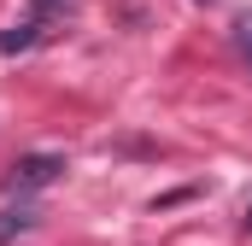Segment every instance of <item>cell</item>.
Masks as SVG:
<instances>
[{"label": "cell", "mask_w": 252, "mask_h": 246, "mask_svg": "<svg viewBox=\"0 0 252 246\" xmlns=\"http://www.w3.org/2000/svg\"><path fill=\"white\" fill-rule=\"evenodd\" d=\"M59 170H64V153H24L6 170V193H35V187L59 182Z\"/></svg>", "instance_id": "cell-1"}, {"label": "cell", "mask_w": 252, "mask_h": 246, "mask_svg": "<svg viewBox=\"0 0 252 246\" xmlns=\"http://www.w3.org/2000/svg\"><path fill=\"white\" fill-rule=\"evenodd\" d=\"M70 12H76V0H30V6H24V24H35V30L53 35V24H64Z\"/></svg>", "instance_id": "cell-2"}, {"label": "cell", "mask_w": 252, "mask_h": 246, "mask_svg": "<svg viewBox=\"0 0 252 246\" xmlns=\"http://www.w3.org/2000/svg\"><path fill=\"white\" fill-rule=\"evenodd\" d=\"M35 229V205H12V211H0V246L18 241V235H30Z\"/></svg>", "instance_id": "cell-3"}, {"label": "cell", "mask_w": 252, "mask_h": 246, "mask_svg": "<svg viewBox=\"0 0 252 246\" xmlns=\"http://www.w3.org/2000/svg\"><path fill=\"white\" fill-rule=\"evenodd\" d=\"M235 47H241V59L252 64V12H247V18H235Z\"/></svg>", "instance_id": "cell-4"}]
</instances>
